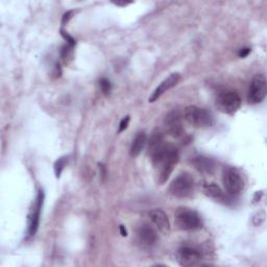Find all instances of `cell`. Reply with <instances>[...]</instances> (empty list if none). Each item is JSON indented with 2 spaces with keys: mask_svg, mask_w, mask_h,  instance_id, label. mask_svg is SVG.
<instances>
[{
  "mask_svg": "<svg viewBox=\"0 0 267 267\" xmlns=\"http://www.w3.org/2000/svg\"><path fill=\"white\" fill-rule=\"evenodd\" d=\"M153 167L158 171L159 183L164 184L172 173L175 165L180 160L177 149L170 145L165 144L161 149L150 155Z\"/></svg>",
  "mask_w": 267,
  "mask_h": 267,
  "instance_id": "6da1fadb",
  "label": "cell"
},
{
  "mask_svg": "<svg viewBox=\"0 0 267 267\" xmlns=\"http://www.w3.org/2000/svg\"><path fill=\"white\" fill-rule=\"evenodd\" d=\"M184 117L186 121L194 127H206L213 124V117L209 111L196 105H190L185 109Z\"/></svg>",
  "mask_w": 267,
  "mask_h": 267,
  "instance_id": "7a4b0ae2",
  "label": "cell"
},
{
  "mask_svg": "<svg viewBox=\"0 0 267 267\" xmlns=\"http://www.w3.org/2000/svg\"><path fill=\"white\" fill-rule=\"evenodd\" d=\"M175 224L177 228L183 231H195L203 226L200 216L189 209H181L176 212Z\"/></svg>",
  "mask_w": 267,
  "mask_h": 267,
  "instance_id": "3957f363",
  "label": "cell"
},
{
  "mask_svg": "<svg viewBox=\"0 0 267 267\" xmlns=\"http://www.w3.org/2000/svg\"><path fill=\"white\" fill-rule=\"evenodd\" d=\"M194 183L193 179L189 174H180L171 182L169 186V192L179 198L189 197L193 193Z\"/></svg>",
  "mask_w": 267,
  "mask_h": 267,
  "instance_id": "277c9868",
  "label": "cell"
},
{
  "mask_svg": "<svg viewBox=\"0 0 267 267\" xmlns=\"http://www.w3.org/2000/svg\"><path fill=\"white\" fill-rule=\"evenodd\" d=\"M216 105L222 113L234 114L241 105V99L235 92H222L216 98Z\"/></svg>",
  "mask_w": 267,
  "mask_h": 267,
  "instance_id": "5b68a950",
  "label": "cell"
},
{
  "mask_svg": "<svg viewBox=\"0 0 267 267\" xmlns=\"http://www.w3.org/2000/svg\"><path fill=\"white\" fill-rule=\"evenodd\" d=\"M267 93V82L264 74H257L253 77L250 89H249V94H248V100L253 103H259L263 101Z\"/></svg>",
  "mask_w": 267,
  "mask_h": 267,
  "instance_id": "8992f818",
  "label": "cell"
},
{
  "mask_svg": "<svg viewBox=\"0 0 267 267\" xmlns=\"http://www.w3.org/2000/svg\"><path fill=\"white\" fill-rule=\"evenodd\" d=\"M222 181H224L226 190L230 194H239L243 189V180L240 173L235 168H227L224 171Z\"/></svg>",
  "mask_w": 267,
  "mask_h": 267,
  "instance_id": "52a82bcc",
  "label": "cell"
},
{
  "mask_svg": "<svg viewBox=\"0 0 267 267\" xmlns=\"http://www.w3.org/2000/svg\"><path fill=\"white\" fill-rule=\"evenodd\" d=\"M176 258L180 265L185 267H192L200 264V261H202V254L196 249L185 247L177 251Z\"/></svg>",
  "mask_w": 267,
  "mask_h": 267,
  "instance_id": "ba28073f",
  "label": "cell"
},
{
  "mask_svg": "<svg viewBox=\"0 0 267 267\" xmlns=\"http://www.w3.org/2000/svg\"><path fill=\"white\" fill-rule=\"evenodd\" d=\"M165 128L169 135L173 138H179L183 135L184 126L182 122V117L177 111H172L168 113L164 120Z\"/></svg>",
  "mask_w": 267,
  "mask_h": 267,
  "instance_id": "9c48e42d",
  "label": "cell"
},
{
  "mask_svg": "<svg viewBox=\"0 0 267 267\" xmlns=\"http://www.w3.org/2000/svg\"><path fill=\"white\" fill-rule=\"evenodd\" d=\"M43 200H44V193L43 191H39L38 196H37V200H36V204L33 208V211L30 215L29 218V236L33 237L36 235L38 228H39V224H40V215H41V209L43 206Z\"/></svg>",
  "mask_w": 267,
  "mask_h": 267,
  "instance_id": "30bf717a",
  "label": "cell"
},
{
  "mask_svg": "<svg viewBox=\"0 0 267 267\" xmlns=\"http://www.w3.org/2000/svg\"><path fill=\"white\" fill-rule=\"evenodd\" d=\"M180 81V74L179 73H172L169 75L166 79H164L152 92L151 96L149 97V102H154L157 99H159L165 92L170 90Z\"/></svg>",
  "mask_w": 267,
  "mask_h": 267,
  "instance_id": "8fae6325",
  "label": "cell"
},
{
  "mask_svg": "<svg viewBox=\"0 0 267 267\" xmlns=\"http://www.w3.org/2000/svg\"><path fill=\"white\" fill-rule=\"evenodd\" d=\"M149 218L152 224L157 227L162 233H168L170 231L169 219L166 213L160 209H154L150 211Z\"/></svg>",
  "mask_w": 267,
  "mask_h": 267,
  "instance_id": "7c38bea8",
  "label": "cell"
},
{
  "mask_svg": "<svg viewBox=\"0 0 267 267\" xmlns=\"http://www.w3.org/2000/svg\"><path fill=\"white\" fill-rule=\"evenodd\" d=\"M139 241L143 243L144 246H152V244L157 241L158 235L157 232L154 231L153 228H151L148 225H143L138 229L137 232Z\"/></svg>",
  "mask_w": 267,
  "mask_h": 267,
  "instance_id": "4fadbf2b",
  "label": "cell"
},
{
  "mask_svg": "<svg viewBox=\"0 0 267 267\" xmlns=\"http://www.w3.org/2000/svg\"><path fill=\"white\" fill-rule=\"evenodd\" d=\"M193 165L195 166V168L198 171L203 172V173L211 174L215 170V162L212 159H210V158L203 157V155L194 158Z\"/></svg>",
  "mask_w": 267,
  "mask_h": 267,
  "instance_id": "5bb4252c",
  "label": "cell"
},
{
  "mask_svg": "<svg viewBox=\"0 0 267 267\" xmlns=\"http://www.w3.org/2000/svg\"><path fill=\"white\" fill-rule=\"evenodd\" d=\"M146 140L147 138L144 132H139L138 135L134 138L129 149V153L131 157H138L146 144Z\"/></svg>",
  "mask_w": 267,
  "mask_h": 267,
  "instance_id": "9a60e30c",
  "label": "cell"
},
{
  "mask_svg": "<svg viewBox=\"0 0 267 267\" xmlns=\"http://www.w3.org/2000/svg\"><path fill=\"white\" fill-rule=\"evenodd\" d=\"M165 141H164V137L160 131H155L152 134L151 138L149 139V143H148V152L149 155H151L152 153H154L155 151H158L159 149H161L164 145H165Z\"/></svg>",
  "mask_w": 267,
  "mask_h": 267,
  "instance_id": "2e32d148",
  "label": "cell"
},
{
  "mask_svg": "<svg viewBox=\"0 0 267 267\" xmlns=\"http://www.w3.org/2000/svg\"><path fill=\"white\" fill-rule=\"evenodd\" d=\"M204 193L213 198V199H222L224 198V192L220 189V187L214 183H210V184H206L204 186Z\"/></svg>",
  "mask_w": 267,
  "mask_h": 267,
  "instance_id": "e0dca14e",
  "label": "cell"
},
{
  "mask_svg": "<svg viewBox=\"0 0 267 267\" xmlns=\"http://www.w3.org/2000/svg\"><path fill=\"white\" fill-rule=\"evenodd\" d=\"M73 48H74V46L70 45V44H66V45H64L62 47L61 58H62V61L64 62L65 65H69L70 62L72 61V59H73Z\"/></svg>",
  "mask_w": 267,
  "mask_h": 267,
  "instance_id": "ac0fdd59",
  "label": "cell"
},
{
  "mask_svg": "<svg viewBox=\"0 0 267 267\" xmlns=\"http://www.w3.org/2000/svg\"><path fill=\"white\" fill-rule=\"evenodd\" d=\"M67 161H68V158L67 157H62L60 159H58L54 165V169H55V173H56V176L59 177L61 176L66 164H67Z\"/></svg>",
  "mask_w": 267,
  "mask_h": 267,
  "instance_id": "d6986e66",
  "label": "cell"
},
{
  "mask_svg": "<svg viewBox=\"0 0 267 267\" xmlns=\"http://www.w3.org/2000/svg\"><path fill=\"white\" fill-rule=\"evenodd\" d=\"M99 86H100L101 92H102L105 96L111 93V90H112V87H111L110 81H108L106 78H101V79L99 81Z\"/></svg>",
  "mask_w": 267,
  "mask_h": 267,
  "instance_id": "ffe728a7",
  "label": "cell"
},
{
  "mask_svg": "<svg viewBox=\"0 0 267 267\" xmlns=\"http://www.w3.org/2000/svg\"><path fill=\"white\" fill-rule=\"evenodd\" d=\"M129 120H130L129 116H125V117L120 121V123H119V132H121V131H123V130H125V129L127 128L128 123H129Z\"/></svg>",
  "mask_w": 267,
  "mask_h": 267,
  "instance_id": "44dd1931",
  "label": "cell"
},
{
  "mask_svg": "<svg viewBox=\"0 0 267 267\" xmlns=\"http://www.w3.org/2000/svg\"><path fill=\"white\" fill-rule=\"evenodd\" d=\"M61 34L64 37V39L67 41V44H70V45L75 46V40L72 37H70L68 34H67L66 32H64L63 30H61Z\"/></svg>",
  "mask_w": 267,
  "mask_h": 267,
  "instance_id": "7402d4cb",
  "label": "cell"
},
{
  "mask_svg": "<svg viewBox=\"0 0 267 267\" xmlns=\"http://www.w3.org/2000/svg\"><path fill=\"white\" fill-rule=\"evenodd\" d=\"M73 11H69V12H67L64 16H63V20H62V24H65L66 23V22H68L70 19H71V17H72V15H73Z\"/></svg>",
  "mask_w": 267,
  "mask_h": 267,
  "instance_id": "603a6c76",
  "label": "cell"
},
{
  "mask_svg": "<svg viewBox=\"0 0 267 267\" xmlns=\"http://www.w3.org/2000/svg\"><path fill=\"white\" fill-rule=\"evenodd\" d=\"M251 52V49L250 48H243V49H241L240 51H239V57L240 58H246V57H248L249 56V54Z\"/></svg>",
  "mask_w": 267,
  "mask_h": 267,
  "instance_id": "cb8c5ba5",
  "label": "cell"
},
{
  "mask_svg": "<svg viewBox=\"0 0 267 267\" xmlns=\"http://www.w3.org/2000/svg\"><path fill=\"white\" fill-rule=\"evenodd\" d=\"M120 234L123 236V237H125V236H127V231H126V229L124 228V226H120Z\"/></svg>",
  "mask_w": 267,
  "mask_h": 267,
  "instance_id": "d4e9b609",
  "label": "cell"
}]
</instances>
